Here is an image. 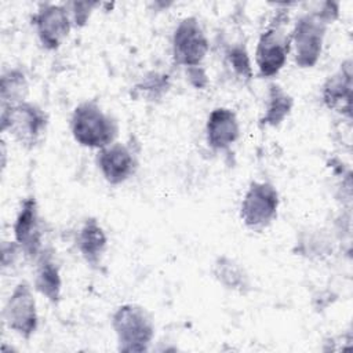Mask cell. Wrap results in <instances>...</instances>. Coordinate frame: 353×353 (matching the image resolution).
<instances>
[{
  "label": "cell",
  "mask_w": 353,
  "mask_h": 353,
  "mask_svg": "<svg viewBox=\"0 0 353 353\" xmlns=\"http://www.w3.org/2000/svg\"><path fill=\"white\" fill-rule=\"evenodd\" d=\"M339 18V3L323 1L316 8L301 14L291 29V50L295 63L302 69L313 68L324 47L330 25Z\"/></svg>",
  "instance_id": "1"
},
{
  "label": "cell",
  "mask_w": 353,
  "mask_h": 353,
  "mask_svg": "<svg viewBox=\"0 0 353 353\" xmlns=\"http://www.w3.org/2000/svg\"><path fill=\"white\" fill-rule=\"evenodd\" d=\"M70 132L80 146L101 150L116 142L119 124L97 99H87L73 109Z\"/></svg>",
  "instance_id": "2"
},
{
  "label": "cell",
  "mask_w": 353,
  "mask_h": 353,
  "mask_svg": "<svg viewBox=\"0 0 353 353\" xmlns=\"http://www.w3.org/2000/svg\"><path fill=\"white\" fill-rule=\"evenodd\" d=\"M288 21V8H276L273 17L258 39L255 65L261 77L270 79L276 76L287 62L291 51V32L287 29Z\"/></svg>",
  "instance_id": "3"
},
{
  "label": "cell",
  "mask_w": 353,
  "mask_h": 353,
  "mask_svg": "<svg viewBox=\"0 0 353 353\" xmlns=\"http://www.w3.org/2000/svg\"><path fill=\"white\" fill-rule=\"evenodd\" d=\"M112 328L116 335L119 352H146L154 338L153 319L138 303L120 305L112 314Z\"/></svg>",
  "instance_id": "4"
},
{
  "label": "cell",
  "mask_w": 353,
  "mask_h": 353,
  "mask_svg": "<svg viewBox=\"0 0 353 353\" xmlns=\"http://www.w3.org/2000/svg\"><path fill=\"white\" fill-rule=\"evenodd\" d=\"M1 132H8L25 149L36 148L48 127V114L36 103L25 101L0 112Z\"/></svg>",
  "instance_id": "5"
},
{
  "label": "cell",
  "mask_w": 353,
  "mask_h": 353,
  "mask_svg": "<svg viewBox=\"0 0 353 353\" xmlns=\"http://www.w3.org/2000/svg\"><path fill=\"white\" fill-rule=\"evenodd\" d=\"M280 196L268 181H252L240 204V219L252 232H262L277 218Z\"/></svg>",
  "instance_id": "6"
},
{
  "label": "cell",
  "mask_w": 353,
  "mask_h": 353,
  "mask_svg": "<svg viewBox=\"0 0 353 353\" xmlns=\"http://www.w3.org/2000/svg\"><path fill=\"white\" fill-rule=\"evenodd\" d=\"M1 316L4 325L21 338L29 341L34 335L39 327L37 303L32 285L26 280H21L14 287Z\"/></svg>",
  "instance_id": "7"
},
{
  "label": "cell",
  "mask_w": 353,
  "mask_h": 353,
  "mask_svg": "<svg viewBox=\"0 0 353 353\" xmlns=\"http://www.w3.org/2000/svg\"><path fill=\"white\" fill-rule=\"evenodd\" d=\"M172 59L183 68L200 66L210 51V40L196 17L182 18L172 32Z\"/></svg>",
  "instance_id": "8"
},
{
  "label": "cell",
  "mask_w": 353,
  "mask_h": 353,
  "mask_svg": "<svg viewBox=\"0 0 353 353\" xmlns=\"http://www.w3.org/2000/svg\"><path fill=\"white\" fill-rule=\"evenodd\" d=\"M14 240L19 245L23 258L34 261L44 250L43 219L40 215L37 200L33 194L26 196L19 205L14 225Z\"/></svg>",
  "instance_id": "9"
},
{
  "label": "cell",
  "mask_w": 353,
  "mask_h": 353,
  "mask_svg": "<svg viewBox=\"0 0 353 353\" xmlns=\"http://www.w3.org/2000/svg\"><path fill=\"white\" fill-rule=\"evenodd\" d=\"M32 23L40 46L47 51L58 50L73 28L66 6L55 3H40Z\"/></svg>",
  "instance_id": "10"
},
{
  "label": "cell",
  "mask_w": 353,
  "mask_h": 353,
  "mask_svg": "<svg viewBox=\"0 0 353 353\" xmlns=\"http://www.w3.org/2000/svg\"><path fill=\"white\" fill-rule=\"evenodd\" d=\"M97 165L103 179L113 186L128 181L138 170V156L132 146L113 142L98 150Z\"/></svg>",
  "instance_id": "11"
},
{
  "label": "cell",
  "mask_w": 353,
  "mask_h": 353,
  "mask_svg": "<svg viewBox=\"0 0 353 353\" xmlns=\"http://www.w3.org/2000/svg\"><path fill=\"white\" fill-rule=\"evenodd\" d=\"M352 59L343 61L338 70L330 74L321 85V99L330 110L352 117Z\"/></svg>",
  "instance_id": "12"
},
{
  "label": "cell",
  "mask_w": 353,
  "mask_h": 353,
  "mask_svg": "<svg viewBox=\"0 0 353 353\" xmlns=\"http://www.w3.org/2000/svg\"><path fill=\"white\" fill-rule=\"evenodd\" d=\"M240 138V123L233 109L214 108L205 121V139L215 152L229 150Z\"/></svg>",
  "instance_id": "13"
},
{
  "label": "cell",
  "mask_w": 353,
  "mask_h": 353,
  "mask_svg": "<svg viewBox=\"0 0 353 353\" xmlns=\"http://www.w3.org/2000/svg\"><path fill=\"white\" fill-rule=\"evenodd\" d=\"M33 262V288L50 303L58 305L62 298V277L54 251L44 247V250Z\"/></svg>",
  "instance_id": "14"
},
{
  "label": "cell",
  "mask_w": 353,
  "mask_h": 353,
  "mask_svg": "<svg viewBox=\"0 0 353 353\" xmlns=\"http://www.w3.org/2000/svg\"><path fill=\"white\" fill-rule=\"evenodd\" d=\"M76 247L90 268L98 269L101 266L108 250V236L97 218L84 219L76 234Z\"/></svg>",
  "instance_id": "15"
},
{
  "label": "cell",
  "mask_w": 353,
  "mask_h": 353,
  "mask_svg": "<svg viewBox=\"0 0 353 353\" xmlns=\"http://www.w3.org/2000/svg\"><path fill=\"white\" fill-rule=\"evenodd\" d=\"M211 273L223 288L239 295L245 296L254 288L247 269L229 255H218L212 262Z\"/></svg>",
  "instance_id": "16"
},
{
  "label": "cell",
  "mask_w": 353,
  "mask_h": 353,
  "mask_svg": "<svg viewBox=\"0 0 353 353\" xmlns=\"http://www.w3.org/2000/svg\"><path fill=\"white\" fill-rule=\"evenodd\" d=\"M294 97L279 83L268 85L263 114L259 119L261 127H279L292 112Z\"/></svg>",
  "instance_id": "17"
},
{
  "label": "cell",
  "mask_w": 353,
  "mask_h": 353,
  "mask_svg": "<svg viewBox=\"0 0 353 353\" xmlns=\"http://www.w3.org/2000/svg\"><path fill=\"white\" fill-rule=\"evenodd\" d=\"M292 252L305 259L320 262L332 255L334 240L324 229L307 228L298 234Z\"/></svg>",
  "instance_id": "18"
},
{
  "label": "cell",
  "mask_w": 353,
  "mask_h": 353,
  "mask_svg": "<svg viewBox=\"0 0 353 353\" xmlns=\"http://www.w3.org/2000/svg\"><path fill=\"white\" fill-rule=\"evenodd\" d=\"M29 94V80L23 69L10 68L0 77V109L25 102Z\"/></svg>",
  "instance_id": "19"
},
{
  "label": "cell",
  "mask_w": 353,
  "mask_h": 353,
  "mask_svg": "<svg viewBox=\"0 0 353 353\" xmlns=\"http://www.w3.org/2000/svg\"><path fill=\"white\" fill-rule=\"evenodd\" d=\"M171 90V77L165 72H148L134 87L131 95L148 102L161 101Z\"/></svg>",
  "instance_id": "20"
},
{
  "label": "cell",
  "mask_w": 353,
  "mask_h": 353,
  "mask_svg": "<svg viewBox=\"0 0 353 353\" xmlns=\"http://www.w3.org/2000/svg\"><path fill=\"white\" fill-rule=\"evenodd\" d=\"M225 58L233 73L243 81H250L254 76L251 59L244 44L234 43L225 50Z\"/></svg>",
  "instance_id": "21"
},
{
  "label": "cell",
  "mask_w": 353,
  "mask_h": 353,
  "mask_svg": "<svg viewBox=\"0 0 353 353\" xmlns=\"http://www.w3.org/2000/svg\"><path fill=\"white\" fill-rule=\"evenodd\" d=\"M73 28H84L87 22L90 21L94 10L99 7V3L97 1H68L65 3Z\"/></svg>",
  "instance_id": "22"
},
{
  "label": "cell",
  "mask_w": 353,
  "mask_h": 353,
  "mask_svg": "<svg viewBox=\"0 0 353 353\" xmlns=\"http://www.w3.org/2000/svg\"><path fill=\"white\" fill-rule=\"evenodd\" d=\"M23 256L19 245L15 240H4L1 243V270L6 272L8 268H14L19 259V256Z\"/></svg>",
  "instance_id": "23"
},
{
  "label": "cell",
  "mask_w": 353,
  "mask_h": 353,
  "mask_svg": "<svg viewBox=\"0 0 353 353\" xmlns=\"http://www.w3.org/2000/svg\"><path fill=\"white\" fill-rule=\"evenodd\" d=\"M186 76L189 83L197 88V90H203L208 85V76L205 69L200 65V66H193V68H186Z\"/></svg>",
  "instance_id": "24"
},
{
  "label": "cell",
  "mask_w": 353,
  "mask_h": 353,
  "mask_svg": "<svg viewBox=\"0 0 353 353\" xmlns=\"http://www.w3.org/2000/svg\"><path fill=\"white\" fill-rule=\"evenodd\" d=\"M0 154H1V170L4 171L7 167V148L4 141H1V145H0Z\"/></svg>",
  "instance_id": "25"
}]
</instances>
